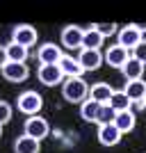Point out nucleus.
Listing matches in <instances>:
<instances>
[{"label":"nucleus","instance_id":"nucleus-29","mask_svg":"<svg viewBox=\"0 0 146 153\" xmlns=\"http://www.w3.org/2000/svg\"><path fill=\"white\" fill-rule=\"evenodd\" d=\"M142 105H144V108H146V96H144V101H142Z\"/></svg>","mask_w":146,"mask_h":153},{"label":"nucleus","instance_id":"nucleus-22","mask_svg":"<svg viewBox=\"0 0 146 153\" xmlns=\"http://www.w3.org/2000/svg\"><path fill=\"white\" fill-rule=\"evenodd\" d=\"M114 119H116V110L112 105H101L98 117H96V123L98 126H110V123H114Z\"/></svg>","mask_w":146,"mask_h":153},{"label":"nucleus","instance_id":"nucleus-17","mask_svg":"<svg viewBox=\"0 0 146 153\" xmlns=\"http://www.w3.org/2000/svg\"><path fill=\"white\" fill-rule=\"evenodd\" d=\"M5 53H7V59H9V62L25 64L27 55H30V48H25V46H19V44H14V41H9V44L5 46Z\"/></svg>","mask_w":146,"mask_h":153},{"label":"nucleus","instance_id":"nucleus-18","mask_svg":"<svg viewBox=\"0 0 146 153\" xmlns=\"http://www.w3.org/2000/svg\"><path fill=\"white\" fill-rule=\"evenodd\" d=\"M123 91H126V96L130 98V101L142 103V101H144V96H146V82H144V80H130V82H126Z\"/></svg>","mask_w":146,"mask_h":153},{"label":"nucleus","instance_id":"nucleus-14","mask_svg":"<svg viewBox=\"0 0 146 153\" xmlns=\"http://www.w3.org/2000/svg\"><path fill=\"white\" fill-rule=\"evenodd\" d=\"M59 69H62L64 78H82V73H84L78 57H73V55H64L62 62H59Z\"/></svg>","mask_w":146,"mask_h":153},{"label":"nucleus","instance_id":"nucleus-16","mask_svg":"<svg viewBox=\"0 0 146 153\" xmlns=\"http://www.w3.org/2000/svg\"><path fill=\"white\" fill-rule=\"evenodd\" d=\"M144 66H146V64H142L139 59L130 57L126 62V66L121 69V73H123V78H126L128 82H130V80H142V76H144Z\"/></svg>","mask_w":146,"mask_h":153},{"label":"nucleus","instance_id":"nucleus-12","mask_svg":"<svg viewBox=\"0 0 146 153\" xmlns=\"http://www.w3.org/2000/svg\"><path fill=\"white\" fill-rule=\"evenodd\" d=\"M78 62H80V66L84 71H96V69H101V64L105 62V55L101 51H80Z\"/></svg>","mask_w":146,"mask_h":153},{"label":"nucleus","instance_id":"nucleus-5","mask_svg":"<svg viewBox=\"0 0 146 153\" xmlns=\"http://www.w3.org/2000/svg\"><path fill=\"white\" fill-rule=\"evenodd\" d=\"M37 27L27 25V23H21V25H14L12 30V41L19 46H25V48H30V46L37 44Z\"/></svg>","mask_w":146,"mask_h":153},{"label":"nucleus","instance_id":"nucleus-26","mask_svg":"<svg viewBox=\"0 0 146 153\" xmlns=\"http://www.w3.org/2000/svg\"><path fill=\"white\" fill-rule=\"evenodd\" d=\"M133 57H135V59H139L142 64H146V39H144V41H142V44L133 51Z\"/></svg>","mask_w":146,"mask_h":153},{"label":"nucleus","instance_id":"nucleus-1","mask_svg":"<svg viewBox=\"0 0 146 153\" xmlns=\"http://www.w3.org/2000/svg\"><path fill=\"white\" fill-rule=\"evenodd\" d=\"M62 96L69 103H84L89 98V85L82 78H66L62 85Z\"/></svg>","mask_w":146,"mask_h":153},{"label":"nucleus","instance_id":"nucleus-11","mask_svg":"<svg viewBox=\"0 0 146 153\" xmlns=\"http://www.w3.org/2000/svg\"><path fill=\"white\" fill-rule=\"evenodd\" d=\"M96 137H98V142H101L103 146H116L121 142V137H123V133H121L114 123H110V126H98Z\"/></svg>","mask_w":146,"mask_h":153},{"label":"nucleus","instance_id":"nucleus-2","mask_svg":"<svg viewBox=\"0 0 146 153\" xmlns=\"http://www.w3.org/2000/svg\"><path fill=\"white\" fill-rule=\"evenodd\" d=\"M16 108H19V112H23V114H27V117H37L39 112H41V108H44V98H41V94L27 89V91H23V94H19Z\"/></svg>","mask_w":146,"mask_h":153},{"label":"nucleus","instance_id":"nucleus-8","mask_svg":"<svg viewBox=\"0 0 146 153\" xmlns=\"http://www.w3.org/2000/svg\"><path fill=\"white\" fill-rule=\"evenodd\" d=\"M130 57H133V55L128 53V48H123V46H119V44L110 46L107 51H105V62H107L112 69H123Z\"/></svg>","mask_w":146,"mask_h":153},{"label":"nucleus","instance_id":"nucleus-28","mask_svg":"<svg viewBox=\"0 0 146 153\" xmlns=\"http://www.w3.org/2000/svg\"><path fill=\"white\" fill-rule=\"evenodd\" d=\"M7 62H9V59H7V53H5V48H0V71H2V66H5Z\"/></svg>","mask_w":146,"mask_h":153},{"label":"nucleus","instance_id":"nucleus-13","mask_svg":"<svg viewBox=\"0 0 146 153\" xmlns=\"http://www.w3.org/2000/svg\"><path fill=\"white\" fill-rule=\"evenodd\" d=\"M114 91L116 89H112L107 82H96V85H91V89H89V98L96 101V103H101V105H110Z\"/></svg>","mask_w":146,"mask_h":153},{"label":"nucleus","instance_id":"nucleus-7","mask_svg":"<svg viewBox=\"0 0 146 153\" xmlns=\"http://www.w3.org/2000/svg\"><path fill=\"white\" fill-rule=\"evenodd\" d=\"M82 37H84V30L78 25H66L62 30V37H59V41H62L64 48H80L82 51Z\"/></svg>","mask_w":146,"mask_h":153},{"label":"nucleus","instance_id":"nucleus-23","mask_svg":"<svg viewBox=\"0 0 146 153\" xmlns=\"http://www.w3.org/2000/svg\"><path fill=\"white\" fill-rule=\"evenodd\" d=\"M130 98L126 96V91H114V96H112V101H110V105L116 110V112H126V110H130Z\"/></svg>","mask_w":146,"mask_h":153},{"label":"nucleus","instance_id":"nucleus-10","mask_svg":"<svg viewBox=\"0 0 146 153\" xmlns=\"http://www.w3.org/2000/svg\"><path fill=\"white\" fill-rule=\"evenodd\" d=\"M62 57H64L62 46H55V44H44V46H39V51H37L39 64H59Z\"/></svg>","mask_w":146,"mask_h":153},{"label":"nucleus","instance_id":"nucleus-30","mask_svg":"<svg viewBox=\"0 0 146 153\" xmlns=\"http://www.w3.org/2000/svg\"><path fill=\"white\" fill-rule=\"evenodd\" d=\"M0 137H2V126H0Z\"/></svg>","mask_w":146,"mask_h":153},{"label":"nucleus","instance_id":"nucleus-19","mask_svg":"<svg viewBox=\"0 0 146 153\" xmlns=\"http://www.w3.org/2000/svg\"><path fill=\"white\" fill-rule=\"evenodd\" d=\"M135 123H137V119H135V112H133V110H126V112H116L114 126L119 128L123 135L130 133V130H135Z\"/></svg>","mask_w":146,"mask_h":153},{"label":"nucleus","instance_id":"nucleus-20","mask_svg":"<svg viewBox=\"0 0 146 153\" xmlns=\"http://www.w3.org/2000/svg\"><path fill=\"white\" fill-rule=\"evenodd\" d=\"M101 46H103V37L94 30V27L84 30V37H82V51H101Z\"/></svg>","mask_w":146,"mask_h":153},{"label":"nucleus","instance_id":"nucleus-25","mask_svg":"<svg viewBox=\"0 0 146 153\" xmlns=\"http://www.w3.org/2000/svg\"><path fill=\"white\" fill-rule=\"evenodd\" d=\"M9 119H12V105L5 103V101H0V126H5Z\"/></svg>","mask_w":146,"mask_h":153},{"label":"nucleus","instance_id":"nucleus-21","mask_svg":"<svg viewBox=\"0 0 146 153\" xmlns=\"http://www.w3.org/2000/svg\"><path fill=\"white\" fill-rule=\"evenodd\" d=\"M98 110H101V103H96V101H91V98H87V101L80 105V117H82L87 123H96Z\"/></svg>","mask_w":146,"mask_h":153},{"label":"nucleus","instance_id":"nucleus-27","mask_svg":"<svg viewBox=\"0 0 146 153\" xmlns=\"http://www.w3.org/2000/svg\"><path fill=\"white\" fill-rule=\"evenodd\" d=\"M133 27H135V30H137V32H139L142 37H144V34H146V23H133Z\"/></svg>","mask_w":146,"mask_h":153},{"label":"nucleus","instance_id":"nucleus-24","mask_svg":"<svg viewBox=\"0 0 146 153\" xmlns=\"http://www.w3.org/2000/svg\"><path fill=\"white\" fill-rule=\"evenodd\" d=\"M91 27H94L103 39H105V37H112V34H119V30H116L119 25H116V23H94Z\"/></svg>","mask_w":146,"mask_h":153},{"label":"nucleus","instance_id":"nucleus-9","mask_svg":"<svg viewBox=\"0 0 146 153\" xmlns=\"http://www.w3.org/2000/svg\"><path fill=\"white\" fill-rule=\"evenodd\" d=\"M2 78H5L7 82H23L27 76H30V69H27V64H16V62H7L2 66Z\"/></svg>","mask_w":146,"mask_h":153},{"label":"nucleus","instance_id":"nucleus-6","mask_svg":"<svg viewBox=\"0 0 146 153\" xmlns=\"http://www.w3.org/2000/svg\"><path fill=\"white\" fill-rule=\"evenodd\" d=\"M142 41H144V37H142L139 32L133 27V23H130V25H126V27H121L119 34H116V44L123 46V48H128V51H135Z\"/></svg>","mask_w":146,"mask_h":153},{"label":"nucleus","instance_id":"nucleus-15","mask_svg":"<svg viewBox=\"0 0 146 153\" xmlns=\"http://www.w3.org/2000/svg\"><path fill=\"white\" fill-rule=\"evenodd\" d=\"M14 151L16 153H39L41 151V142L34 140V137H27V135H21L14 142Z\"/></svg>","mask_w":146,"mask_h":153},{"label":"nucleus","instance_id":"nucleus-3","mask_svg":"<svg viewBox=\"0 0 146 153\" xmlns=\"http://www.w3.org/2000/svg\"><path fill=\"white\" fill-rule=\"evenodd\" d=\"M37 78L39 82L46 85V87H55V85H64V73L59 69V64H41L37 69Z\"/></svg>","mask_w":146,"mask_h":153},{"label":"nucleus","instance_id":"nucleus-4","mask_svg":"<svg viewBox=\"0 0 146 153\" xmlns=\"http://www.w3.org/2000/svg\"><path fill=\"white\" fill-rule=\"evenodd\" d=\"M48 133H50V126H48V121H46L44 117H30V119H25V126H23V135H27V137H34V140H44V137H48Z\"/></svg>","mask_w":146,"mask_h":153}]
</instances>
